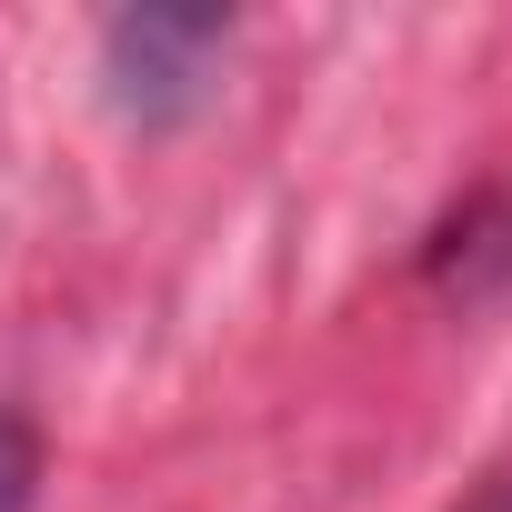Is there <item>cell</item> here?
<instances>
[{
  "mask_svg": "<svg viewBox=\"0 0 512 512\" xmlns=\"http://www.w3.org/2000/svg\"><path fill=\"white\" fill-rule=\"evenodd\" d=\"M41 502V432L0 402V512H31Z\"/></svg>",
  "mask_w": 512,
  "mask_h": 512,
  "instance_id": "2",
  "label": "cell"
},
{
  "mask_svg": "<svg viewBox=\"0 0 512 512\" xmlns=\"http://www.w3.org/2000/svg\"><path fill=\"white\" fill-rule=\"evenodd\" d=\"M221 51H231V11H171V0L111 11L101 21V101L131 131H181L211 101Z\"/></svg>",
  "mask_w": 512,
  "mask_h": 512,
  "instance_id": "1",
  "label": "cell"
},
{
  "mask_svg": "<svg viewBox=\"0 0 512 512\" xmlns=\"http://www.w3.org/2000/svg\"><path fill=\"white\" fill-rule=\"evenodd\" d=\"M472 512H512V482H492V492H482V502H472Z\"/></svg>",
  "mask_w": 512,
  "mask_h": 512,
  "instance_id": "3",
  "label": "cell"
}]
</instances>
